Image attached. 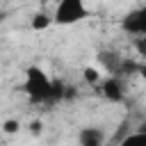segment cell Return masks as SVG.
Segmentation results:
<instances>
[{"instance_id": "cell-7", "label": "cell", "mask_w": 146, "mask_h": 146, "mask_svg": "<svg viewBox=\"0 0 146 146\" xmlns=\"http://www.w3.org/2000/svg\"><path fill=\"white\" fill-rule=\"evenodd\" d=\"M52 25V16H48L46 11H34L32 14V18H30V27L32 30H46V27H50Z\"/></svg>"}, {"instance_id": "cell-5", "label": "cell", "mask_w": 146, "mask_h": 146, "mask_svg": "<svg viewBox=\"0 0 146 146\" xmlns=\"http://www.w3.org/2000/svg\"><path fill=\"white\" fill-rule=\"evenodd\" d=\"M78 146H105V130L98 125H82L78 130Z\"/></svg>"}, {"instance_id": "cell-8", "label": "cell", "mask_w": 146, "mask_h": 146, "mask_svg": "<svg viewBox=\"0 0 146 146\" xmlns=\"http://www.w3.org/2000/svg\"><path fill=\"white\" fill-rule=\"evenodd\" d=\"M119 146H146V123H144L137 132H132V135H128L125 139H121Z\"/></svg>"}, {"instance_id": "cell-14", "label": "cell", "mask_w": 146, "mask_h": 146, "mask_svg": "<svg viewBox=\"0 0 146 146\" xmlns=\"http://www.w3.org/2000/svg\"><path fill=\"white\" fill-rule=\"evenodd\" d=\"M2 21H5V14H2V11H0V25H2Z\"/></svg>"}, {"instance_id": "cell-6", "label": "cell", "mask_w": 146, "mask_h": 146, "mask_svg": "<svg viewBox=\"0 0 146 146\" xmlns=\"http://www.w3.org/2000/svg\"><path fill=\"white\" fill-rule=\"evenodd\" d=\"M98 62L105 66V71H110V73H119V68H121V59L114 55V52H107V50H103V52H98Z\"/></svg>"}, {"instance_id": "cell-9", "label": "cell", "mask_w": 146, "mask_h": 146, "mask_svg": "<svg viewBox=\"0 0 146 146\" xmlns=\"http://www.w3.org/2000/svg\"><path fill=\"white\" fill-rule=\"evenodd\" d=\"M82 78H84V82H89V84H100V73H98V68H94V66H84V68H82Z\"/></svg>"}, {"instance_id": "cell-13", "label": "cell", "mask_w": 146, "mask_h": 146, "mask_svg": "<svg viewBox=\"0 0 146 146\" xmlns=\"http://www.w3.org/2000/svg\"><path fill=\"white\" fill-rule=\"evenodd\" d=\"M137 73H139V78L144 80V84H146V62L141 64V66H137Z\"/></svg>"}, {"instance_id": "cell-11", "label": "cell", "mask_w": 146, "mask_h": 146, "mask_svg": "<svg viewBox=\"0 0 146 146\" xmlns=\"http://www.w3.org/2000/svg\"><path fill=\"white\" fill-rule=\"evenodd\" d=\"M27 132H30L32 137H41V135H43V123H41V121H30Z\"/></svg>"}, {"instance_id": "cell-10", "label": "cell", "mask_w": 146, "mask_h": 146, "mask_svg": "<svg viewBox=\"0 0 146 146\" xmlns=\"http://www.w3.org/2000/svg\"><path fill=\"white\" fill-rule=\"evenodd\" d=\"M21 130V121L18 119H5L2 121V132L5 135H16Z\"/></svg>"}, {"instance_id": "cell-4", "label": "cell", "mask_w": 146, "mask_h": 146, "mask_svg": "<svg viewBox=\"0 0 146 146\" xmlns=\"http://www.w3.org/2000/svg\"><path fill=\"white\" fill-rule=\"evenodd\" d=\"M98 91H100V96H103L105 100H110V103H123V98H125V91H123V84H121L119 75L105 78V80L98 84Z\"/></svg>"}, {"instance_id": "cell-2", "label": "cell", "mask_w": 146, "mask_h": 146, "mask_svg": "<svg viewBox=\"0 0 146 146\" xmlns=\"http://www.w3.org/2000/svg\"><path fill=\"white\" fill-rule=\"evenodd\" d=\"M89 16V9L84 0H57L52 23L55 25H75Z\"/></svg>"}, {"instance_id": "cell-12", "label": "cell", "mask_w": 146, "mask_h": 146, "mask_svg": "<svg viewBox=\"0 0 146 146\" xmlns=\"http://www.w3.org/2000/svg\"><path fill=\"white\" fill-rule=\"evenodd\" d=\"M135 50H137V55H141V57H146V34L144 36H135Z\"/></svg>"}, {"instance_id": "cell-3", "label": "cell", "mask_w": 146, "mask_h": 146, "mask_svg": "<svg viewBox=\"0 0 146 146\" xmlns=\"http://www.w3.org/2000/svg\"><path fill=\"white\" fill-rule=\"evenodd\" d=\"M121 30L130 36H144L146 34V7H135L121 18Z\"/></svg>"}, {"instance_id": "cell-1", "label": "cell", "mask_w": 146, "mask_h": 146, "mask_svg": "<svg viewBox=\"0 0 146 146\" xmlns=\"http://www.w3.org/2000/svg\"><path fill=\"white\" fill-rule=\"evenodd\" d=\"M52 82L48 78V73L32 64L25 68V80H23V91L32 103H52L55 100V91H52Z\"/></svg>"}]
</instances>
